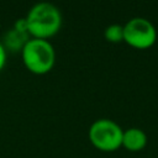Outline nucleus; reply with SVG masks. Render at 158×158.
Returning <instances> with one entry per match:
<instances>
[{
  "label": "nucleus",
  "mask_w": 158,
  "mask_h": 158,
  "mask_svg": "<svg viewBox=\"0 0 158 158\" xmlns=\"http://www.w3.org/2000/svg\"><path fill=\"white\" fill-rule=\"evenodd\" d=\"M156 40L157 30L144 17H132L123 25V41L136 49H147L156 43Z\"/></svg>",
  "instance_id": "4"
},
{
  "label": "nucleus",
  "mask_w": 158,
  "mask_h": 158,
  "mask_svg": "<svg viewBox=\"0 0 158 158\" xmlns=\"http://www.w3.org/2000/svg\"><path fill=\"white\" fill-rule=\"evenodd\" d=\"M148 137L146 132L138 127H130L123 131L122 147L130 152H139L146 148Z\"/></svg>",
  "instance_id": "5"
},
{
  "label": "nucleus",
  "mask_w": 158,
  "mask_h": 158,
  "mask_svg": "<svg viewBox=\"0 0 158 158\" xmlns=\"http://www.w3.org/2000/svg\"><path fill=\"white\" fill-rule=\"evenodd\" d=\"M104 37L111 43H118L123 41V26L118 23L109 25L104 31Z\"/></svg>",
  "instance_id": "7"
},
{
  "label": "nucleus",
  "mask_w": 158,
  "mask_h": 158,
  "mask_svg": "<svg viewBox=\"0 0 158 158\" xmlns=\"http://www.w3.org/2000/svg\"><path fill=\"white\" fill-rule=\"evenodd\" d=\"M123 130L110 118L95 120L88 131L90 143L101 152H115L122 147Z\"/></svg>",
  "instance_id": "3"
},
{
  "label": "nucleus",
  "mask_w": 158,
  "mask_h": 158,
  "mask_svg": "<svg viewBox=\"0 0 158 158\" xmlns=\"http://www.w3.org/2000/svg\"><path fill=\"white\" fill-rule=\"evenodd\" d=\"M5 40H6L5 41L6 42V46L10 47L12 51H21L22 47H23V44L28 40V36L25 32H20V31L12 28L11 31L7 32Z\"/></svg>",
  "instance_id": "6"
},
{
  "label": "nucleus",
  "mask_w": 158,
  "mask_h": 158,
  "mask_svg": "<svg viewBox=\"0 0 158 158\" xmlns=\"http://www.w3.org/2000/svg\"><path fill=\"white\" fill-rule=\"evenodd\" d=\"M27 32L33 38L48 40L53 37L62 27V12L52 2L40 1L27 12Z\"/></svg>",
  "instance_id": "1"
},
{
  "label": "nucleus",
  "mask_w": 158,
  "mask_h": 158,
  "mask_svg": "<svg viewBox=\"0 0 158 158\" xmlns=\"http://www.w3.org/2000/svg\"><path fill=\"white\" fill-rule=\"evenodd\" d=\"M5 63H6V48H5L4 43L0 42V72L4 68Z\"/></svg>",
  "instance_id": "8"
},
{
  "label": "nucleus",
  "mask_w": 158,
  "mask_h": 158,
  "mask_svg": "<svg viewBox=\"0 0 158 158\" xmlns=\"http://www.w3.org/2000/svg\"><path fill=\"white\" fill-rule=\"evenodd\" d=\"M25 67L33 74L48 73L56 63V51L48 40L28 38L21 49Z\"/></svg>",
  "instance_id": "2"
}]
</instances>
